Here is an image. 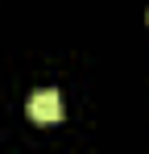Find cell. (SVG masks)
I'll return each mask as SVG.
<instances>
[{
    "instance_id": "obj_1",
    "label": "cell",
    "mask_w": 149,
    "mask_h": 154,
    "mask_svg": "<svg viewBox=\"0 0 149 154\" xmlns=\"http://www.w3.org/2000/svg\"><path fill=\"white\" fill-rule=\"evenodd\" d=\"M29 121L33 125H58L62 121V96L54 88H42L29 96Z\"/></svg>"
}]
</instances>
